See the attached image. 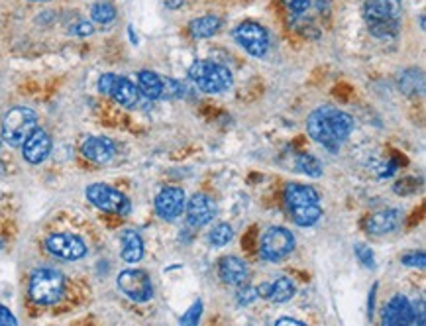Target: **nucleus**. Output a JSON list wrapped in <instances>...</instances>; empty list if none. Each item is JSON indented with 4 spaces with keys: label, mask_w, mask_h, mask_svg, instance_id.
Instances as JSON below:
<instances>
[{
    "label": "nucleus",
    "mask_w": 426,
    "mask_h": 326,
    "mask_svg": "<svg viewBox=\"0 0 426 326\" xmlns=\"http://www.w3.org/2000/svg\"><path fill=\"white\" fill-rule=\"evenodd\" d=\"M81 154L93 163H108L116 154V146L108 137L91 136L81 146Z\"/></svg>",
    "instance_id": "nucleus-16"
},
{
    "label": "nucleus",
    "mask_w": 426,
    "mask_h": 326,
    "mask_svg": "<svg viewBox=\"0 0 426 326\" xmlns=\"http://www.w3.org/2000/svg\"><path fill=\"white\" fill-rule=\"evenodd\" d=\"M259 297V293H257L256 287H244V289H240L238 293V303L240 305H250L252 300H256Z\"/></svg>",
    "instance_id": "nucleus-32"
},
{
    "label": "nucleus",
    "mask_w": 426,
    "mask_h": 326,
    "mask_svg": "<svg viewBox=\"0 0 426 326\" xmlns=\"http://www.w3.org/2000/svg\"><path fill=\"white\" fill-rule=\"evenodd\" d=\"M45 249L55 256V258L65 259V262H77V259L86 256V244L85 240L71 234V232H55L45 238Z\"/></svg>",
    "instance_id": "nucleus-9"
},
{
    "label": "nucleus",
    "mask_w": 426,
    "mask_h": 326,
    "mask_svg": "<svg viewBox=\"0 0 426 326\" xmlns=\"http://www.w3.org/2000/svg\"><path fill=\"white\" fill-rule=\"evenodd\" d=\"M307 132L316 144L336 154L354 132V118L334 106H320L308 114Z\"/></svg>",
    "instance_id": "nucleus-1"
},
{
    "label": "nucleus",
    "mask_w": 426,
    "mask_h": 326,
    "mask_svg": "<svg viewBox=\"0 0 426 326\" xmlns=\"http://www.w3.org/2000/svg\"><path fill=\"white\" fill-rule=\"evenodd\" d=\"M32 2H42V0H32Z\"/></svg>",
    "instance_id": "nucleus-38"
},
{
    "label": "nucleus",
    "mask_w": 426,
    "mask_h": 326,
    "mask_svg": "<svg viewBox=\"0 0 426 326\" xmlns=\"http://www.w3.org/2000/svg\"><path fill=\"white\" fill-rule=\"evenodd\" d=\"M18 318L4 305H0V326H16Z\"/></svg>",
    "instance_id": "nucleus-34"
},
{
    "label": "nucleus",
    "mask_w": 426,
    "mask_h": 326,
    "mask_svg": "<svg viewBox=\"0 0 426 326\" xmlns=\"http://www.w3.org/2000/svg\"><path fill=\"white\" fill-rule=\"evenodd\" d=\"M91 16L99 24H111L112 20L116 18V9L112 6L111 2H96L91 9Z\"/></svg>",
    "instance_id": "nucleus-26"
},
{
    "label": "nucleus",
    "mask_w": 426,
    "mask_h": 326,
    "mask_svg": "<svg viewBox=\"0 0 426 326\" xmlns=\"http://www.w3.org/2000/svg\"><path fill=\"white\" fill-rule=\"evenodd\" d=\"M364 18L375 38L391 40L399 34L400 0H366Z\"/></svg>",
    "instance_id": "nucleus-2"
},
{
    "label": "nucleus",
    "mask_w": 426,
    "mask_h": 326,
    "mask_svg": "<svg viewBox=\"0 0 426 326\" xmlns=\"http://www.w3.org/2000/svg\"><path fill=\"white\" fill-rule=\"evenodd\" d=\"M201 313H203V303L201 300H196L195 305L191 307V309L181 317V325H187V326H195L198 322V318H201Z\"/></svg>",
    "instance_id": "nucleus-29"
},
{
    "label": "nucleus",
    "mask_w": 426,
    "mask_h": 326,
    "mask_svg": "<svg viewBox=\"0 0 426 326\" xmlns=\"http://www.w3.org/2000/svg\"><path fill=\"white\" fill-rule=\"evenodd\" d=\"M189 77L205 93H222L228 91L234 83L230 69L214 61H195L189 69Z\"/></svg>",
    "instance_id": "nucleus-4"
},
{
    "label": "nucleus",
    "mask_w": 426,
    "mask_h": 326,
    "mask_svg": "<svg viewBox=\"0 0 426 326\" xmlns=\"http://www.w3.org/2000/svg\"><path fill=\"white\" fill-rule=\"evenodd\" d=\"M247 275H250V269L244 259L236 258V256H226L218 262V277L226 285L240 287L247 281Z\"/></svg>",
    "instance_id": "nucleus-17"
},
{
    "label": "nucleus",
    "mask_w": 426,
    "mask_h": 326,
    "mask_svg": "<svg viewBox=\"0 0 426 326\" xmlns=\"http://www.w3.org/2000/svg\"><path fill=\"white\" fill-rule=\"evenodd\" d=\"M65 275L60 274L57 269H50V267H42L35 269L32 277H30V285H28V295L34 300L35 305L42 307H52L57 305L63 295H65Z\"/></svg>",
    "instance_id": "nucleus-3"
},
{
    "label": "nucleus",
    "mask_w": 426,
    "mask_h": 326,
    "mask_svg": "<svg viewBox=\"0 0 426 326\" xmlns=\"http://www.w3.org/2000/svg\"><path fill=\"white\" fill-rule=\"evenodd\" d=\"M185 191L179 187H165L155 197V213L163 220H175L185 210Z\"/></svg>",
    "instance_id": "nucleus-12"
},
{
    "label": "nucleus",
    "mask_w": 426,
    "mask_h": 326,
    "mask_svg": "<svg viewBox=\"0 0 426 326\" xmlns=\"http://www.w3.org/2000/svg\"><path fill=\"white\" fill-rule=\"evenodd\" d=\"M275 325H297V326H305V322L303 320H297V318H289V317H283L279 318Z\"/></svg>",
    "instance_id": "nucleus-36"
},
{
    "label": "nucleus",
    "mask_w": 426,
    "mask_h": 326,
    "mask_svg": "<svg viewBox=\"0 0 426 326\" xmlns=\"http://www.w3.org/2000/svg\"><path fill=\"white\" fill-rule=\"evenodd\" d=\"M295 283L291 281L289 277H279V279H275L271 283H265L262 285L257 293H259V297H264V299L271 300V303H287L295 297Z\"/></svg>",
    "instance_id": "nucleus-19"
},
{
    "label": "nucleus",
    "mask_w": 426,
    "mask_h": 326,
    "mask_svg": "<svg viewBox=\"0 0 426 326\" xmlns=\"http://www.w3.org/2000/svg\"><path fill=\"white\" fill-rule=\"evenodd\" d=\"M50 154H52V137L45 130L35 128L22 144V155L28 163L38 165V163L45 162Z\"/></svg>",
    "instance_id": "nucleus-14"
},
{
    "label": "nucleus",
    "mask_w": 426,
    "mask_h": 326,
    "mask_svg": "<svg viewBox=\"0 0 426 326\" xmlns=\"http://www.w3.org/2000/svg\"><path fill=\"white\" fill-rule=\"evenodd\" d=\"M403 264L409 267H425V252H410V254H405V256H403Z\"/></svg>",
    "instance_id": "nucleus-31"
},
{
    "label": "nucleus",
    "mask_w": 426,
    "mask_h": 326,
    "mask_svg": "<svg viewBox=\"0 0 426 326\" xmlns=\"http://www.w3.org/2000/svg\"><path fill=\"white\" fill-rule=\"evenodd\" d=\"M234 40L254 57H264L269 50V34L257 22H244L234 30Z\"/></svg>",
    "instance_id": "nucleus-10"
},
{
    "label": "nucleus",
    "mask_w": 426,
    "mask_h": 326,
    "mask_svg": "<svg viewBox=\"0 0 426 326\" xmlns=\"http://www.w3.org/2000/svg\"><path fill=\"white\" fill-rule=\"evenodd\" d=\"M122 242V259L128 264H136L144 258V242L136 230H124L120 236Z\"/></svg>",
    "instance_id": "nucleus-21"
},
{
    "label": "nucleus",
    "mask_w": 426,
    "mask_h": 326,
    "mask_svg": "<svg viewBox=\"0 0 426 326\" xmlns=\"http://www.w3.org/2000/svg\"><path fill=\"white\" fill-rule=\"evenodd\" d=\"M400 215L399 210L395 208H387V210H379L367 218L366 228L369 234H375V236H381V234H389L393 232L397 226H399Z\"/></svg>",
    "instance_id": "nucleus-20"
},
{
    "label": "nucleus",
    "mask_w": 426,
    "mask_h": 326,
    "mask_svg": "<svg viewBox=\"0 0 426 326\" xmlns=\"http://www.w3.org/2000/svg\"><path fill=\"white\" fill-rule=\"evenodd\" d=\"M191 34L198 38V40H205V38H211L214 35L218 30H220V18L216 16H201L193 20L191 24Z\"/></svg>",
    "instance_id": "nucleus-23"
},
{
    "label": "nucleus",
    "mask_w": 426,
    "mask_h": 326,
    "mask_svg": "<svg viewBox=\"0 0 426 326\" xmlns=\"http://www.w3.org/2000/svg\"><path fill=\"white\" fill-rule=\"evenodd\" d=\"M232 236H234V232H232L230 224H218V226H214L213 228L208 240H211V244L216 246V248H222V246H226V244L232 240Z\"/></svg>",
    "instance_id": "nucleus-27"
},
{
    "label": "nucleus",
    "mask_w": 426,
    "mask_h": 326,
    "mask_svg": "<svg viewBox=\"0 0 426 326\" xmlns=\"http://www.w3.org/2000/svg\"><path fill=\"white\" fill-rule=\"evenodd\" d=\"M356 256H358L359 264L364 267H369V269H374L375 267V256L371 249L367 248L366 244H358L356 246Z\"/></svg>",
    "instance_id": "nucleus-28"
},
{
    "label": "nucleus",
    "mask_w": 426,
    "mask_h": 326,
    "mask_svg": "<svg viewBox=\"0 0 426 326\" xmlns=\"http://www.w3.org/2000/svg\"><path fill=\"white\" fill-rule=\"evenodd\" d=\"M35 128H38V114L28 106H16L9 111L2 120V140L12 147L22 146Z\"/></svg>",
    "instance_id": "nucleus-5"
},
{
    "label": "nucleus",
    "mask_w": 426,
    "mask_h": 326,
    "mask_svg": "<svg viewBox=\"0 0 426 326\" xmlns=\"http://www.w3.org/2000/svg\"><path fill=\"white\" fill-rule=\"evenodd\" d=\"M138 89L145 99H162L163 93V79L154 73V71H140L138 73Z\"/></svg>",
    "instance_id": "nucleus-22"
},
{
    "label": "nucleus",
    "mask_w": 426,
    "mask_h": 326,
    "mask_svg": "<svg viewBox=\"0 0 426 326\" xmlns=\"http://www.w3.org/2000/svg\"><path fill=\"white\" fill-rule=\"evenodd\" d=\"M383 325L405 326L415 325V310L405 295H395L383 310Z\"/></svg>",
    "instance_id": "nucleus-15"
},
{
    "label": "nucleus",
    "mask_w": 426,
    "mask_h": 326,
    "mask_svg": "<svg viewBox=\"0 0 426 326\" xmlns=\"http://www.w3.org/2000/svg\"><path fill=\"white\" fill-rule=\"evenodd\" d=\"M99 91L103 95L114 99L122 106H128V108H134L140 103V95H142L140 89L130 79L114 75V73H106L99 79Z\"/></svg>",
    "instance_id": "nucleus-8"
},
{
    "label": "nucleus",
    "mask_w": 426,
    "mask_h": 326,
    "mask_svg": "<svg viewBox=\"0 0 426 326\" xmlns=\"http://www.w3.org/2000/svg\"><path fill=\"white\" fill-rule=\"evenodd\" d=\"M291 215H293V220L297 226H303V228H307V226H313L320 220V216H323V208L320 205H313L307 206V208H297V210H291Z\"/></svg>",
    "instance_id": "nucleus-24"
},
{
    "label": "nucleus",
    "mask_w": 426,
    "mask_h": 326,
    "mask_svg": "<svg viewBox=\"0 0 426 326\" xmlns=\"http://www.w3.org/2000/svg\"><path fill=\"white\" fill-rule=\"evenodd\" d=\"M187 223L191 228H203L211 223L216 215V205L214 201L205 193H196L189 198L187 203Z\"/></svg>",
    "instance_id": "nucleus-13"
},
{
    "label": "nucleus",
    "mask_w": 426,
    "mask_h": 326,
    "mask_svg": "<svg viewBox=\"0 0 426 326\" xmlns=\"http://www.w3.org/2000/svg\"><path fill=\"white\" fill-rule=\"evenodd\" d=\"M181 83H177L175 79H169L165 77L163 79V93H162V99H177V96H181Z\"/></svg>",
    "instance_id": "nucleus-30"
},
{
    "label": "nucleus",
    "mask_w": 426,
    "mask_h": 326,
    "mask_svg": "<svg viewBox=\"0 0 426 326\" xmlns=\"http://www.w3.org/2000/svg\"><path fill=\"white\" fill-rule=\"evenodd\" d=\"M283 2L293 14H303L308 9V4H310V0H283Z\"/></svg>",
    "instance_id": "nucleus-33"
},
{
    "label": "nucleus",
    "mask_w": 426,
    "mask_h": 326,
    "mask_svg": "<svg viewBox=\"0 0 426 326\" xmlns=\"http://www.w3.org/2000/svg\"><path fill=\"white\" fill-rule=\"evenodd\" d=\"M75 35H91L94 32L93 24H89V22H79L77 26H73L71 30Z\"/></svg>",
    "instance_id": "nucleus-35"
},
{
    "label": "nucleus",
    "mask_w": 426,
    "mask_h": 326,
    "mask_svg": "<svg viewBox=\"0 0 426 326\" xmlns=\"http://www.w3.org/2000/svg\"><path fill=\"white\" fill-rule=\"evenodd\" d=\"M285 203L289 210L297 208H307V206L320 205V195L308 185H298V183H289L285 187Z\"/></svg>",
    "instance_id": "nucleus-18"
},
{
    "label": "nucleus",
    "mask_w": 426,
    "mask_h": 326,
    "mask_svg": "<svg viewBox=\"0 0 426 326\" xmlns=\"http://www.w3.org/2000/svg\"><path fill=\"white\" fill-rule=\"evenodd\" d=\"M85 195L96 208H101L104 213L126 216L132 210V203L128 201V197L124 193H120L118 189L106 185V183H93V185H89Z\"/></svg>",
    "instance_id": "nucleus-6"
},
{
    "label": "nucleus",
    "mask_w": 426,
    "mask_h": 326,
    "mask_svg": "<svg viewBox=\"0 0 426 326\" xmlns=\"http://www.w3.org/2000/svg\"><path fill=\"white\" fill-rule=\"evenodd\" d=\"M297 169L303 172L308 177H320L323 175V163L316 159L315 155L310 154H301L297 155Z\"/></svg>",
    "instance_id": "nucleus-25"
},
{
    "label": "nucleus",
    "mask_w": 426,
    "mask_h": 326,
    "mask_svg": "<svg viewBox=\"0 0 426 326\" xmlns=\"http://www.w3.org/2000/svg\"><path fill=\"white\" fill-rule=\"evenodd\" d=\"M375 291H377V285H374V289H371V293H369V318H371V315H374V300H375Z\"/></svg>",
    "instance_id": "nucleus-37"
},
{
    "label": "nucleus",
    "mask_w": 426,
    "mask_h": 326,
    "mask_svg": "<svg viewBox=\"0 0 426 326\" xmlns=\"http://www.w3.org/2000/svg\"><path fill=\"white\" fill-rule=\"evenodd\" d=\"M295 249V236L283 226H271L259 240V256L265 262H281Z\"/></svg>",
    "instance_id": "nucleus-7"
},
{
    "label": "nucleus",
    "mask_w": 426,
    "mask_h": 326,
    "mask_svg": "<svg viewBox=\"0 0 426 326\" xmlns=\"http://www.w3.org/2000/svg\"><path fill=\"white\" fill-rule=\"evenodd\" d=\"M118 287L134 303H147L154 297L152 277L142 269H124L118 275Z\"/></svg>",
    "instance_id": "nucleus-11"
}]
</instances>
